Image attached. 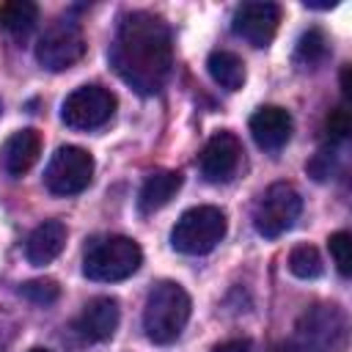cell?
<instances>
[{
  "label": "cell",
  "mask_w": 352,
  "mask_h": 352,
  "mask_svg": "<svg viewBox=\"0 0 352 352\" xmlns=\"http://www.w3.org/2000/svg\"><path fill=\"white\" fill-rule=\"evenodd\" d=\"M110 63L116 74L138 94H157L173 66V44L168 25L146 11L121 16L110 44Z\"/></svg>",
  "instance_id": "cell-1"
},
{
  "label": "cell",
  "mask_w": 352,
  "mask_h": 352,
  "mask_svg": "<svg viewBox=\"0 0 352 352\" xmlns=\"http://www.w3.org/2000/svg\"><path fill=\"white\" fill-rule=\"evenodd\" d=\"M190 294L173 283V280H162L157 283L148 297H146V308H143V330L154 344H170L182 336L187 319H190Z\"/></svg>",
  "instance_id": "cell-2"
},
{
  "label": "cell",
  "mask_w": 352,
  "mask_h": 352,
  "mask_svg": "<svg viewBox=\"0 0 352 352\" xmlns=\"http://www.w3.org/2000/svg\"><path fill=\"white\" fill-rule=\"evenodd\" d=\"M143 264V250L129 236H96L88 242L82 256V275L88 280L113 283L138 272Z\"/></svg>",
  "instance_id": "cell-3"
},
{
  "label": "cell",
  "mask_w": 352,
  "mask_h": 352,
  "mask_svg": "<svg viewBox=\"0 0 352 352\" xmlns=\"http://www.w3.org/2000/svg\"><path fill=\"white\" fill-rule=\"evenodd\" d=\"M226 214L217 206H192L187 209L173 231H170V245L173 250L184 256H204L214 250V245L226 236Z\"/></svg>",
  "instance_id": "cell-4"
},
{
  "label": "cell",
  "mask_w": 352,
  "mask_h": 352,
  "mask_svg": "<svg viewBox=\"0 0 352 352\" xmlns=\"http://www.w3.org/2000/svg\"><path fill=\"white\" fill-rule=\"evenodd\" d=\"M300 209H302L300 192L286 182H275L258 198L253 209V226L261 236L275 239L294 226V220L300 217Z\"/></svg>",
  "instance_id": "cell-5"
},
{
  "label": "cell",
  "mask_w": 352,
  "mask_h": 352,
  "mask_svg": "<svg viewBox=\"0 0 352 352\" xmlns=\"http://www.w3.org/2000/svg\"><path fill=\"white\" fill-rule=\"evenodd\" d=\"M94 179V157L80 146H60L47 168H44V184L52 195H77L82 192Z\"/></svg>",
  "instance_id": "cell-6"
},
{
  "label": "cell",
  "mask_w": 352,
  "mask_h": 352,
  "mask_svg": "<svg viewBox=\"0 0 352 352\" xmlns=\"http://www.w3.org/2000/svg\"><path fill=\"white\" fill-rule=\"evenodd\" d=\"M113 113H116V96L102 85H80L60 104L63 124L69 129H80V132L107 124L113 118Z\"/></svg>",
  "instance_id": "cell-7"
},
{
  "label": "cell",
  "mask_w": 352,
  "mask_h": 352,
  "mask_svg": "<svg viewBox=\"0 0 352 352\" xmlns=\"http://www.w3.org/2000/svg\"><path fill=\"white\" fill-rule=\"evenodd\" d=\"M85 55V38L77 22L58 19L52 22L36 44V58L47 72H66Z\"/></svg>",
  "instance_id": "cell-8"
},
{
  "label": "cell",
  "mask_w": 352,
  "mask_h": 352,
  "mask_svg": "<svg viewBox=\"0 0 352 352\" xmlns=\"http://www.w3.org/2000/svg\"><path fill=\"white\" fill-rule=\"evenodd\" d=\"M346 341V319L338 305H316L300 319L302 352H341Z\"/></svg>",
  "instance_id": "cell-9"
},
{
  "label": "cell",
  "mask_w": 352,
  "mask_h": 352,
  "mask_svg": "<svg viewBox=\"0 0 352 352\" xmlns=\"http://www.w3.org/2000/svg\"><path fill=\"white\" fill-rule=\"evenodd\" d=\"M278 22H280V8L275 3L256 0V3H242L234 11L231 30L239 38H245L250 47H267L278 33Z\"/></svg>",
  "instance_id": "cell-10"
},
{
  "label": "cell",
  "mask_w": 352,
  "mask_h": 352,
  "mask_svg": "<svg viewBox=\"0 0 352 352\" xmlns=\"http://www.w3.org/2000/svg\"><path fill=\"white\" fill-rule=\"evenodd\" d=\"M242 143L234 132H214L201 151V173L206 182H228L239 165Z\"/></svg>",
  "instance_id": "cell-11"
},
{
  "label": "cell",
  "mask_w": 352,
  "mask_h": 352,
  "mask_svg": "<svg viewBox=\"0 0 352 352\" xmlns=\"http://www.w3.org/2000/svg\"><path fill=\"white\" fill-rule=\"evenodd\" d=\"M248 126H250V135H253V140H256L258 148L278 151V148H283L289 143L294 124H292L289 110H283L278 104H264V107H258L250 116Z\"/></svg>",
  "instance_id": "cell-12"
},
{
  "label": "cell",
  "mask_w": 352,
  "mask_h": 352,
  "mask_svg": "<svg viewBox=\"0 0 352 352\" xmlns=\"http://www.w3.org/2000/svg\"><path fill=\"white\" fill-rule=\"evenodd\" d=\"M121 311H118V300L113 297H94L85 302L82 314L77 316L74 327L85 341H107L116 327H118Z\"/></svg>",
  "instance_id": "cell-13"
},
{
  "label": "cell",
  "mask_w": 352,
  "mask_h": 352,
  "mask_svg": "<svg viewBox=\"0 0 352 352\" xmlns=\"http://www.w3.org/2000/svg\"><path fill=\"white\" fill-rule=\"evenodd\" d=\"M66 245V226L60 220H44L36 226L25 242V256L33 267H44L60 256Z\"/></svg>",
  "instance_id": "cell-14"
},
{
  "label": "cell",
  "mask_w": 352,
  "mask_h": 352,
  "mask_svg": "<svg viewBox=\"0 0 352 352\" xmlns=\"http://www.w3.org/2000/svg\"><path fill=\"white\" fill-rule=\"evenodd\" d=\"M41 154V138L36 129H19L14 132L3 146V168L11 176L28 173Z\"/></svg>",
  "instance_id": "cell-15"
},
{
  "label": "cell",
  "mask_w": 352,
  "mask_h": 352,
  "mask_svg": "<svg viewBox=\"0 0 352 352\" xmlns=\"http://www.w3.org/2000/svg\"><path fill=\"white\" fill-rule=\"evenodd\" d=\"M182 182H184V176L179 170H157V173H151L143 182L140 192H138V209L143 214H151V212L162 209L182 190Z\"/></svg>",
  "instance_id": "cell-16"
},
{
  "label": "cell",
  "mask_w": 352,
  "mask_h": 352,
  "mask_svg": "<svg viewBox=\"0 0 352 352\" xmlns=\"http://www.w3.org/2000/svg\"><path fill=\"white\" fill-rule=\"evenodd\" d=\"M38 22V6L30 0H8L0 3V28L14 36V38H25Z\"/></svg>",
  "instance_id": "cell-17"
},
{
  "label": "cell",
  "mask_w": 352,
  "mask_h": 352,
  "mask_svg": "<svg viewBox=\"0 0 352 352\" xmlns=\"http://www.w3.org/2000/svg\"><path fill=\"white\" fill-rule=\"evenodd\" d=\"M206 69H209L212 80H214L220 88H226V91H239V88L245 85V77H248L242 58L234 55V52H226V50L212 52L209 60H206Z\"/></svg>",
  "instance_id": "cell-18"
},
{
  "label": "cell",
  "mask_w": 352,
  "mask_h": 352,
  "mask_svg": "<svg viewBox=\"0 0 352 352\" xmlns=\"http://www.w3.org/2000/svg\"><path fill=\"white\" fill-rule=\"evenodd\" d=\"M324 270L322 264V256L314 245H297L292 253H289V272L294 278H302V280H311V278H319Z\"/></svg>",
  "instance_id": "cell-19"
},
{
  "label": "cell",
  "mask_w": 352,
  "mask_h": 352,
  "mask_svg": "<svg viewBox=\"0 0 352 352\" xmlns=\"http://www.w3.org/2000/svg\"><path fill=\"white\" fill-rule=\"evenodd\" d=\"M324 55H327V38H324V33H322L319 28L305 30V33L300 36V41H297L294 60H297L302 69H311V66H316L319 60H324Z\"/></svg>",
  "instance_id": "cell-20"
},
{
  "label": "cell",
  "mask_w": 352,
  "mask_h": 352,
  "mask_svg": "<svg viewBox=\"0 0 352 352\" xmlns=\"http://www.w3.org/2000/svg\"><path fill=\"white\" fill-rule=\"evenodd\" d=\"M19 294L33 302V305H50L60 297V286L52 280V278H36V280H28L19 286Z\"/></svg>",
  "instance_id": "cell-21"
},
{
  "label": "cell",
  "mask_w": 352,
  "mask_h": 352,
  "mask_svg": "<svg viewBox=\"0 0 352 352\" xmlns=\"http://www.w3.org/2000/svg\"><path fill=\"white\" fill-rule=\"evenodd\" d=\"M327 248H330V256H333L336 270L346 278L352 272V236L346 231H336V234H330Z\"/></svg>",
  "instance_id": "cell-22"
},
{
  "label": "cell",
  "mask_w": 352,
  "mask_h": 352,
  "mask_svg": "<svg viewBox=\"0 0 352 352\" xmlns=\"http://www.w3.org/2000/svg\"><path fill=\"white\" fill-rule=\"evenodd\" d=\"M349 126H352V121H349V110L344 104L336 107V110H330V116L324 121V129H327V138L330 140H344L349 135Z\"/></svg>",
  "instance_id": "cell-23"
},
{
  "label": "cell",
  "mask_w": 352,
  "mask_h": 352,
  "mask_svg": "<svg viewBox=\"0 0 352 352\" xmlns=\"http://www.w3.org/2000/svg\"><path fill=\"white\" fill-rule=\"evenodd\" d=\"M305 170H308V173H311L316 182L330 179V173H333V151H330V148L316 151V154H314V160L305 165Z\"/></svg>",
  "instance_id": "cell-24"
},
{
  "label": "cell",
  "mask_w": 352,
  "mask_h": 352,
  "mask_svg": "<svg viewBox=\"0 0 352 352\" xmlns=\"http://www.w3.org/2000/svg\"><path fill=\"white\" fill-rule=\"evenodd\" d=\"M212 352H250V341L245 338H234V341H223L217 344Z\"/></svg>",
  "instance_id": "cell-25"
},
{
  "label": "cell",
  "mask_w": 352,
  "mask_h": 352,
  "mask_svg": "<svg viewBox=\"0 0 352 352\" xmlns=\"http://www.w3.org/2000/svg\"><path fill=\"white\" fill-rule=\"evenodd\" d=\"M272 352H302V346H300L297 341H283V344H278Z\"/></svg>",
  "instance_id": "cell-26"
},
{
  "label": "cell",
  "mask_w": 352,
  "mask_h": 352,
  "mask_svg": "<svg viewBox=\"0 0 352 352\" xmlns=\"http://www.w3.org/2000/svg\"><path fill=\"white\" fill-rule=\"evenodd\" d=\"M30 352H50V349H41V346H36V349H30Z\"/></svg>",
  "instance_id": "cell-27"
}]
</instances>
